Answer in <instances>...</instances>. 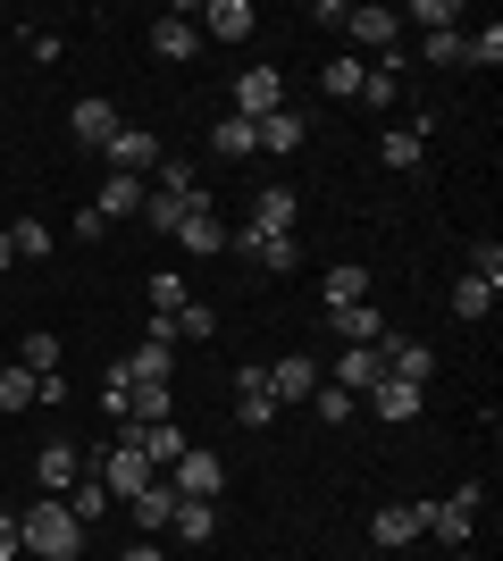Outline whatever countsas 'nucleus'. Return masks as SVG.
Returning <instances> with one entry per match:
<instances>
[{
    "label": "nucleus",
    "mask_w": 503,
    "mask_h": 561,
    "mask_svg": "<svg viewBox=\"0 0 503 561\" xmlns=\"http://www.w3.org/2000/svg\"><path fill=\"white\" fill-rule=\"evenodd\" d=\"M18 553H34V561H76V553H84V519H76L59 494L25 503V512H18Z\"/></svg>",
    "instance_id": "1"
},
{
    "label": "nucleus",
    "mask_w": 503,
    "mask_h": 561,
    "mask_svg": "<svg viewBox=\"0 0 503 561\" xmlns=\"http://www.w3.org/2000/svg\"><path fill=\"white\" fill-rule=\"evenodd\" d=\"M479 512H487V486H454L445 503H428V528H420V537H436L445 553H470V528H479Z\"/></svg>",
    "instance_id": "2"
},
{
    "label": "nucleus",
    "mask_w": 503,
    "mask_h": 561,
    "mask_svg": "<svg viewBox=\"0 0 503 561\" xmlns=\"http://www.w3.org/2000/svg\"><path fill=\"white\" fill-rule=\"evenodd\" d=\"M227 252H243L252 268H268V277H294L302 243H294V234H268V227H227Z\"/></svg>",
    "instance_id": "3"
},
{
    "label": "nucleus",
    "mask_w": 503,
    "mask_h": 561,
    "mask_svg": "<svg viewBox=\"0 0 503 561\" xmlns=\"http://www.w3.org/2000/svg\"><path fill=\"white\" fill-rule=\"evenodd\" d=\"M93 478H101V486H110V503H135V494H144L151 478H160V469H151L144 453H135V445H126V436H118V445L101 453V469H93Z\"/></svg>",
    "instance_id": "4"
},
{
    "label": "nucleus",
    "mask_w": 503,
    "mask_h": 561,
    "mask_svg": "<svg viewBox=\"0 0 503 561\" xmlns=\"http://www.w3.org/2000/svg\"><path fill=\"white\" fill-rule=\"evenodd\" d=\"M277 110H286V68H268V59H261V68H243L236 76V117L261 126V117H277Z\"/></svg>",
    "instance_id": "5"
},
{
    "label": "nucleus",
    "mask_w": 503,
    "mask_h": 561,
    "mask_svg": "<svg viewBox=\"0 0 503 561\" xmlns=\"http://www.w3.org/2000/svg\"><path fill=\"white\" fill-rule=\"evenodd\" d=\"M319 386H328V360H302V352H286V360H268V394H277V411H294V402H311Z\"/></svg>",
    "instance_id": "6"
},
{
    "label": "nucleus",
    "mask_w": 503,
    "mask_h": 561,
    "mask_svg": "<svg viewBox=\"0 0 503 561\" xmlns=\"http://www.w3.org/2000/svg\"><path fill=\"white\" fill-rule=\"evenodd\" d=\"M101 160H110V176H144V168H160L168 151H160V135H151V126H118Z\"/></svg>",
    "instance_id": "7"
},
{
    "label": "nucleus",
    "mask_w": 503,
    "mask_h": 561,
    "mask_svg": "<svg viewBox=\"0 0 503 561\" xmlns=\"http://www.w3.org/2000/svg\"><path fill=\"white\" fill-rule=\"evenodd\" d=\"M378 360H386V377H403V386H420V394H428V377H436V352L420 344V335H395V328H386Z\"/></svg>",
    "instance_id": "8"
},
{
    "label": "nucleus",
    "mask_w": 503,
    "mask_h": 561,
    "mask_svg": "<svg viewBox=\"0 0 503 561\" xmlns=\"http://www.w3.org/2000/svg\"><path fill=\"white\" fill-rule=\"evenodd\" d=\"M168 486H176V494H202V503H218V486H227V469H218V453L185 445L176 461H168Z\"/></svg>",
    "instance_id": "9"
},
{
    "label": "nucleus",
    "mask_w": 503,
    "mask_h": 561,
    "mask_svg": "<svg viewBox=\"0 0 503 561\" xmlns=\"http://www.w3.org/2000/svg\"><path fill=\"white\" fill-rule=\"evenodd\" d=\"M236 420H243V427H277V394H268V360H243V369H236Z\"/></svg>",
    "instance_id": "10"
},
{
    "label": "nucleus",
    "mask_w": 503,
    "mask_h": 561,
    "mask_svg": "<svg viewBox=\"0 0 503 561\" xmlns=\"http://www.w3.org/2000/svg\"><path fill=\"white\" fill-rule=\"evenodd\" d=\"M193 50H202V25H193V9H168V18H151V59L185 68Z\"/></svg>",
    "instance_id": "11"
},
{
    "label": "nucleus",
    "mask_w": 503,
    "mask_h": 561,
    "mask_svg": "<svg viewBox=\"0 0 503 561\" xmlns=\"http://www.w3.org/2000/svg\"><path fill=\"white\" fill-rule=\"evenodd\" d=\"M420 528H428V503H386V512L369 519V545H378V553H403V545H420Z\"/></svg>",
    "instance_id": "12"
},
{
    "label": "nucleus",
    "mask_w": 503,
    "mask_h": 561,
    "mask_svg": "<svg viewBox=\"0 0 503 561\" xmlns=\"http://www.w3.org/2000/svg\"><path fill=\"white\" fill-rule=\"evenodd\" d=\"M378 377H386V360H378V344H344V352H335V360H328V386H344V394H369V386H378Z\"/></svg>",
    "instance_id": "13"
},
{
    "label": "nucleus",
    "mask_w": 503,
    "mask_h": 561,
    "mask_svg": "<svg viewBox=\"0 0 503 561\" xmlns=\"http://www.w3.org/2000/svg\"><path fill=\"white\" fill-rule=\"evenodd\" d=\"M118 436H126V445H135V453H144L151 469H168V461H176V453H185V427H176V420H126Z\"/></svg>",
    "instance_id": "14"
},
{
    "label": "nucleus",
    "mask_w": 503,
    "mask_h": 561,
    "mask_svg": "<svg viewBox=\"0 0 503 561\" xmlns=\"http://www.w3.org/2000/svg\"><path fill=\"white\" fill-rule=\"evenodd\" d=\"M193 25H202V43H252V0H210V9H193Z\"/></svg>",
    "instance_id": "15"
},
{
    "label": "nucleus",
    "mask_w": 503,
    "mask_h": 561,
    "mask_svg": "<svg viewBox=\"0 0 503 561\" xmlns=\"http://www.w3.org/2000/svg\"><path fill=\"white\" fill-rule=\"evenodd\" d=\"M118 126H126V117L110 110V101H101V93H84V101H76V110H68V135L84 142V151H110V135H118Z\"/></svg>",
    "instance_id": "16"
},
{
    "label": "nucleus",
    "mask_w": 503,
    "mask_h": 561,
    "mask_svg": "<svg viewBox=\"0 0 503 561\" xmlns=\"http://www.w3.org/2000/svg\"><path fill=\"white\" fill-rule=\"evenodd\" d=\"M76 478H84V453H76L68 436H50V445L34 453V486H43V494H68Z\"/></svg>",
    "instance_id": "17"
},
{
    "label": "nucleus",
    "mask_w": 503,
    "mask_h": 561,
    "mask_svg": "<svg viewBox=\"0 0 503 561\" xmlns=\"http://www.w3.org/2000/svg\"><path fill=\"white\" fill-rule=\"evenodd\" d=\"M168 537H176V545H210V537H218V503H202V494H176Z\"/></svg>",
    "instance_id": "18"
},
{
    "label": "nucleus",
    "mask_w": 503,
    "mask_h": 561,
    "mask_svg": "<svg viewBox=\"0 0 503 561\" xmlns=\"http://www.w3.org/2000/svg\"><path fill=\"white\" fill-rule=\"evenodd\" d=\"M176 243H185V252H227V227H218V210H210V193H193V210H185V227H176Z\"/></svg>",
    "instance_id": "19"
},
{
    "label": "nucleus",
    "mask_w": 503,
    "mask_h": 561,
    "mask_svg": "<svg viewBox=\"0 0 503 561\" xmlns=\"http://www.w3.org/2000/svg\"><path fill=\"white\" fill-rule=\"evenodd\" d=\"M344 34H353L361 50H395L403 18H395V9H344Z\"/></svg>",
    "instance_id": "20"
},
{
    "label": "nucleus",
    "mask_w": 503,
    "mask_h": 561,
    "mask_svg": "<svg viewBox=\"0 0 503 561\" xmlns=\"http://www.w3.org/2000/svg\"><path fill=\"white\" fill-rule=\"evenodd\" d=\"M168 512H176V486H168V478H151V486L126 503V519H135L144 537H168Z\"/></svg>",
    "instance_id": "21"
},
{
    "label": "nucleus",
    "mask_w": 503,
    "mask_h": 561,
    "mask_svg": "<svg viewBox=\"0 0 503 561\" xmlns=\"http://www.w3.org/2000/svg\"><path fill=\"white\" fill-rule=\"evenodd\" d=\"M294 218H302L294 185H261V193H252V227H268V234H294Z\"/></svg>",
    "instance_id": "22"
},
{
    "label": "nucleus",
    "mask_w": 503,
    "mask_h": 561,
    "mask_svg": "<svg viewBox=\"0 0 503 561\" xmlns=\"http://www.w3.org/2000/svg\"><path fill=\"white\" fill-rule=\"evenodd\" d=\"M403 101V50H378V68L361 84V110H395Z\"/></svg>",
    "instance_id": "23"
},
{
    "label": "nucleus",
    "mask_w": 503,
    "mask_h": 561,
    "mask_svg": "<svg viewBox=\"0 0 503 561\" xmlns=\"http://www.w3.org/2000/svg\"><path fill=\"white\" fill-rule=\"evenodd\" d=\"M369 411H378L386 427L420 420V386H403V377H378V386H369Z\"/></svg>",
    "instance_id": "24"
},
{
    "label": "nucleus",
    "mask_w": 503,
    "mask_h": 561,
    "mask_svg": "<svg viewBox=\"0 0 503 561\" xmlns=\"http://www.w3.org/2000/svg\"><path fill=\"white\" fill-rule=\"evenodd\" d=\"M252 135H261V151H277V160H286V151H302V142H311V117H302V110H277V117H261Z\"/></svg>",
    "instance_id": "25"
},
{
    "label": "nucleus",
    "mask_w": 503,
    "mask_h": 561,
    "mask_svg": "<svg viewBox=\"0 0 503 561\" xmlns=\"http://www.w3.org/2000/svg\"><path fill=\"white\" fill-rule=\"evenodd\" d=\"M144 176H101V193H93V210L101 218H144Z\"/></svg>",
    "instance_id": "26"
},
{
    "label": "nucleus",
    "mask_w": 503,
    "mask_h": 561,
    "mask_svg": "<svg viewBox=\"0 0 503 561\" xmlns=\"http://www.w3.org/2000/svg\"><path fill=\"white\" fill-rule=\"evenodd\" d=\"M328 328H335V344H386V319H378V302L328 310Z\"/></svg>",
    "instance_id": "27"
},
{
    "label": "nucleus",
    "mask_w": 503,
    "mask_h": 561,
    "mask_svg": "<svg viewBox=\"0 0 503 561\" xmlns=\"http://www.w3.org/2000/svg\"><path fill=\"white\" fill-rule=\"evenodd\" d=\"M353 302H369V268H328V285H319V310H353Z\"/></svg>",
    "instance_id": "28"
},
{
    "label": "nucleus",
    "mask_w": 503,
    "mask_h": 561,
    "mask_svg": "<svg viewBox=\"0 0 503 561\" xmlns=\"http://www.w3.org/2000/svg\"><path fill=\"white\" fill-rule=\"evenodd\" d=\"M210 151H218V160H252V151H261V135H252V117H236V110H227V117L210 126Z\"/></svg>",
    "instance_id": "29"
},
{
    "label": "nucleus",
    "mask_w": 503,
    "mask_h": 561,
    "mask_svg": "<svg viewBox=\"0 0 503 561\" xmlns=\"http://www.w3.org/2000/svg\"><path fill=\"white\" fill-rule=\"evenodd\" d=\"M185 210H193V193H160V185L144 193V227L151 234H176V227H185Z\"/></svg>",
    "instance_id": "30"
},
{
    "label": "nucleus",
    "mask_w": 503,
    "mask_h": 561,
    "mask_svg": "<svg viewBox=\"0 0 503 561\" xmlns=\"http://www.w3.org/2000/svg\"><path fill=\"white\" fill-rule=\"evenodd\" d=\"M420 142H428V126H386V135H378V160L386 168H420Z\"/></svg>",
    "instance_id": "31"
},
{
    "label": "nucleus",
    "mask_w": 503,
    "mask_h": 561,
    "mask_svg": "<svg viewBox=\"0 0 503 561\" xmlns=\"http://www.w3.org/2000/svg\"><path fill=\"white\" fill-rule=\"evenodd\" d=\"M495 294H503V285H487V277H461L454 294H445V302H454V319H470V328H479L487 310H495Z\"/></svg>",
    "instance_id": "32"
},
{
    "label": "nucleus",
    "mask_w": 503,
    "mask_h": 561,
    "mask_svg": "<svg viewBox=\"0 0 503 561\" xmlns=\"http://www.w3.org/2000/svg\"><path fill=\"white\" fill-rule=\"evenodd\" d=\"M59 503H68V512H76V519H84V528H93V519H101V512H110V486H101L93 469H84V478H76V486H68V494H59Z\"/></svg>",
    "instance_id": "33"
},
{
    "label": "nucleus",
    "mask_w": 503,
    "mask_h": 561,
    "mask_svg": "<svg viewBox=\"0 0 503 561\" xmlns=\"http://www.w3.org/2000/svg\"><path fill=\"white\" fill-rule=\"evenodd\" d=\"M319 84H328L335 101H361V84H369V68H361L353 50H344V59H328V68H319Z\"/></svg>",
    "instance_id": "34"
},
{
    "label": "nucleus",
    "mask_w": 503,
    "mask_h": 561,
    "mask_svg": "<svg viewBox=\"0 0 503 561\" xmlns=\"http://www.w3.org/2000/svg\"><path fill=\"white\" fill-rule=\"evenodd\" d=\"M403 25H428V34H461V0H411Z\"/></svg>",
    "instance_id": "35"
},
{
    "label": "nucleus",
    "mask_w": 503,
    "mask_h": 561,
    "mask_svg": "<svg viewBox=\"0 0 503 561\" xmlns=\"http://www.w3.org/2000/svg\"><path fill=\"white\" fill-rule=\"evenodd\" d=\"M18 369L50 377V369H59V335H50V328H34V335H25V344H18Z\"/></svg>",
    "instance_id": "36"
},
{
    "label": "nucleus",
    "mask_w": 503,
    "mask_h": 561,
    "mask_svg": "<svg viewBox=\"0 0 503 561\" xmlns=\"http://www.w3.org/2000/svg\"><path fill=\"white\" fill-rule=\"evenodd\" d=\"M101 411H110L118 427H126V411H135V377H126L118 360H110V377H101Z\"/></svg>",
    "instance_id": "37"
},
{
    "label": "nucleus",
    "mask_w": 503,
    "mask_h": 561,
    "mask_svg": "<svg viewBox=\"0 0 503 561\" xmlns=\"http://www.w3.org/2000/svg\"><path fill=\"white\" fill-rule=\"evenodd\" d=\"M503 59V25H479V34H461V68H495Z\"/></svg>",
    "instance_id": "38"
},
{
    "label": "nucleus",
    "mask_w": 503,
    "mask_h": 561,
    "mask_svg": "<svg viewBox=\"0 0 503 561\" xmlns=\"http://www.w3.org/2000/svg\"><path fill=\"white\" fill-rule=\"evenodd\" d=\"M210 335H218V310L210 302H185V310H176V344H210Z\"/></svg>",
    "instance_id": "39"
},
{
    "label": "nucleus",
    "mask_w": 503,
    "mask_h": 561,
    "mask_svg": "<svg viewBox=\"0 0 503 561\" xmlns=\"http://www.w3.org/2000/svg\"><path fill=\"white\" fill-rule=\"evenodd\" d=\"M185 302H193V285L176 277V268H160V277H151V310H160V319H176Z\"/></svg>",
    "instance_id": "40"
},
{
    "label": "nucleus",
    "mask_w": 503,
    "mask_h": 561,
    "mask_svg": "<svg viewBox=\"0 0 503 561\" xmlns=\"http://www.w3.org/2000/svg\"><path fill=\"white\" fill-rule=\"evenodd\" d=\"M34 386H43L34 369H0V411H34Z\"/></svg>",
    "instance_id": "41"
},
{
    "label": "nucleus",
    "mask_w": 503,
    "mask_h": 561,
    "mask_svg": "<svg viewBox=\"0 0 503 561\" xmlns=\"http://www.w3.org/2000/svg\"><path fill=\"white\" fill-rule=\"evenodd\" d=\"M9 252H18V260H50V227L18 218V227H9Z\"/></svg>",
    "instance_id": "42"
},
{
    "label": "nucleus",
    "mask_w": 503,
    "mask_h": 561,
    "mask_svg": "<svg viewBox=\"0 0 503 561\" xmlns=\"http://www.w3.org/2000/svg\"><path fill=\"white\" fill-rule=\"evenodd\" d=\"M126 420H176V394L168 386H135V411Z\"/></svg>",
    "instance_id": "43"
},
{
    "label": "nucleus",
    "mask_w": 503,
    "mask_h": 561,
    "mask_svg": "<svg viewBox=\"0 0 503 561\" xmlns=\"http://www.w3.org/2000/svg\"><path fill=\"white\" fill-rule=\"evenodd\" d=\"M311 411H319V427H344V420H353V394H344V386H319Z\"/></svg>",
    "instance_id": "44"
},
{
    "label": "nucleus",
    "mask_w": 503,
    "mask_h": 561,
    "mask_svg": "<svg viewBox=\"0 0 503 561\" xmlns=\"http://www.w3.org/2000/svg\"><path fill=\"white\" fill-rule=\"evenodd\" d=\"M470 277L503 285V243H495V234H487V243H470Z\"/></svg>",
    "instance_id": "45"
},
{
    "label": "nucleus",
    "mask_w": 503,
    "mask_h": 561,
    "mask_svg": "<svg viewBox=\"0 0 503 561\" xmlns=\"http://www.w3.org/2000/svg\"><path fill=\"white\" fill-rule=\"evenodd\" d=\"M420 50H428L436 68H461V34H420Z\"/></svg>",
    "instance_id": "46"
},
{
    "label": "nucleus",
    "mask_w": 503,
    "mask_h": 561,
    "mask_svg": "<svg viewBox=\"0 0 503 561\" xmlns=\"http://www.w3.org/2000/svg\"><path fill=\"white\" fill-rule=\"evenodd\" d=\"M59 50H68V43H59V34H25V59H34V68H50Z\"/></svg>",
    "instance_id": "47"
},
{
    "label": "nucleus",
    "mask_w": 503,
    "mask_h": 561,
    "mask_svg": "<svg viewBox=\"0 0 503 561\" xmlns=\"http://www.w3.org/2000/svg\"><path fill=\"white\" fill-rule=\"evenodd\" d=\"M118 561H168V553H160V537H144V545H126Z\"/></svg>",
    "instance_id": "48"
},
{
    "label": "nucleus",
    "mask_w": 503,
    "mask_h": 561,
    "mask_svg": "<svg viewBox=\"0 0 503 561\" xmlns=\"http://www.w3.org/2000/svg\"><path fill=\"white\" fill-rule=\"evenodd\" d=\"M0 561H25V553H18V528H0Z\"/></svg>",
    "instance_id": "49"
},
{
    "label": "nucleus",
    "mask_w": 503,
    "mask_h": 561,
    "mask_svg": "<svg viewBox=\"0 0 503 561\" xmlns=\"http://www.w3.org/2000/svg\"><path fill=\"white\" fill-rule=\"evenodd\" d=\"M9 260H18V252H9V227H0V277H9Z\"/></svg>",
    "instance_id": "50"
},
{
    "label": "nucleus",
    "mask_w": 503,
    "mask_h": 561,
    "mask_svg": "<svg viewBox=\"0 0 503 561\" xmlns=\"http://www.w3.org/2000/svg\"><path fill=\"white\" fill-rule=\"evenodd\" d=\"M0 528H18V512H9V503H0Z\"/></svg>",
    "instance_id": "51"
},
{
    "label": "nucleus",
    "mask_w": 503,
    "mask_h": 561,
    "mask_svg": "<svg viewBox=\"0 0 503 561\" xmlns=\"http://www.w3.org/2000/svg\"><path fill=\"white\" fill-rule=\"evenodd\" d=\"M454 561H479V553H454Z\"/></svg>",
    "instance_id": "52"
}]
</instances>
